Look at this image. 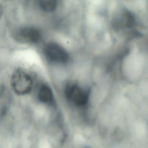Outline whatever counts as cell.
<instances>
[{
	"label": "cell",
	"mask_w": 148,
	"mask_h": 148,
	"mask_svg": "<svg viewBox=\"0 0 148 148\" xmlns=\"http://www.w3.org/2000/svg\"><path fill=\"white\" fill-rule=\"evenodd\" d=\"M65 96L68 102L78 108H84L89 103L90 94L86 89L76 84L68 85L65 89Z\"/></svg>",
	"instance_id": "6da1fadb"
},
{
	"label": "cell",
	"mask_w": 148,
	"mask_h": 148,
	"mask_svg": "<svg viewBox=\"0 0 148 148\" xmlns=\"http://www.w3.org/2000/svg\"><path fill=\"white\" fill-rule=\"evenodd\" d=\"M39 100L41 103L51 104L53 102V95L51 88L47 85L42 86L38 93Z\"/></svg>",
	"instance_id": "5b68a950"
},
{
	"label": "cell",
	"mask_w": 148,
	"mask_h": 148,
	"mask_svg": "<svg viewBox=\"0 0 148 148\" xmlns=\"http://www.w3.org/2000/svg\"><path fill=\"white\" fill-rule=\"evenodd\" d=\"M45 53L47 58L51 62L64 64L69 58L68 53L61 46L55 43H50L46 46Z\"/></svg>",
	"instance_id": "3957f363"
},
{
	"label": "cell",
	"mask_w": 148,
	"mask_h": 148,
	"mask_svg": "<svg viewBox=\"0 0 148 148\" xmlns=\"http://www.w3.org/2000/svg\"><path fill=\"white\" fill-rule=\"evenodd\" d=\"M40 8L47 12L54 11L57 6V2L55 0H41L40 1Z\"/></svg>",
	"instance_id": "52a82bcc"
},
{
	"label": "cell",
	"mask_w": 148,
	"mask_h": 148,
	"mask_svg": "<svg viewBox=\"0 0 148 148\" xmlns=\"http://www.w3.org/2000/svg\"><path fill=\"white\" fill-rule=\"evenodd\" d=\"M2 13H3V10H2V6L1 5H0V19L2 16Z\"/></svg>",
	"instance_id": "ba28073f"
},
{
	"label": "cell",
	"mask_w": 148,
	"mask_h": 148,
	"mask_svg": "<svg viewBox=\"0 0 148 148\" xmlns=\"http://www.w3.org/2000/svg\"><path fill=\"white\" fill-rule=\"evenodd\" d=\"M15 38L23 43L37 44L41 40L42 34L40 31L35 27H22L17 31Z\"/></svg>",
	"instance_id": "277c9868"
},
{
	"label": "cell",
	"mask_w": 148,
	"mask_h": 148,
	"mask_svg": "<svg viewBox=\"0 0 148 148\" xmlns=\"http://www.w3.org/2000/svg\"><path fill=\"white\" fill-rule=\"evenodd\" d=\"M11 84L14 91L21 96L28 94L32 89L31 77L23 71H17L13 73L11 77Z\"/></svg>",
	"instance_id": "7a4b0ae2"
},
{
	"label": "cell",
	"mask_w": 148,
	"mask_h": 148,
	"mask_svg": "<svg viewBox=\"0 0 148 148\" xmlns=\"http://www.w3.org/2000/svg\"><path fill=\"white\" fill-rule=\"evenodd\" d=\"M134 22L133 16L128 12L122 13L117 20V25L121 27H127L131 26Z\"/></svg>",
	"instance_id": "8992f818"
}]
</instances>
